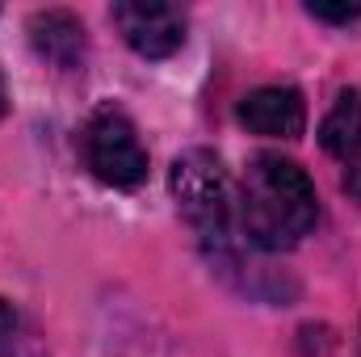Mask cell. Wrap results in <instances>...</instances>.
Instances as JSON below:
<instances>
[{"mask_svg": "<svg viewBox=\"0 0 361 357\" xmlns=\"http://www.w3.org/2000/svg\"><path fill=\"white\" fill-rule=\"evenodd\" d=\"M240 236L257 253H286L302 244L319 223L315 181L302 164L286 160L281 152H257L235 189Z\"/></svg>", "mask_w": 361, "mask_h": 357, "instance_id": "obj_1", "label": "cell"}, {"mask_svg": "<svg viewBox=\"0 0 361 357\" xmlns=\"http://www.w3.org/2000/svg\"><path fill=\"white\" fill-rule=\"evenodd\" d=\"M169 185H173L177 210L193 227V236L206 244V253L231 261L244 236H240V214H235V185L227 177L223 160L206 147H193L173 160Z\"/></svg>", "mask_w": 361, "mask_h": 357, "instance_id": "obj_2", "label": "cell"}, {"mask_svg": "<svg viewBox=\"0 0 361 357\" xmlns=\"http://www.w3.org/2000/svg\"><path fill=\"white\" fill-rule=\"evenodd\" d=\"M80 160L92 177L114 189H135L147 177V147L139 139V126L114 101H101L97 109H89L80 126Z\"/></svg>", "mask_w": 361, "mask_h": 357, "instance_id": "obj_3", "label": "cell"}, {"mask_svg": "<svg viewBox=\"0 0 361 357\" xmlns=\"http://www.w3.org/2000/svg\"><path fill=\"white\" fill-rule=\"evenodd\" d=\"M109 21L126 38V47L143 59H169L185 42V8L156 0H126L109 8Z\"/></svg>", "mask_w": 361, "mask_h": 357, "instance_id": "obj_4", "label": "cell"}, {"mask_svg": "<svg viewBox=\"0 0 361 357\" xmlns=\"http://www.w3.org/2000/svg\"><path fill=\"white\" fill-rule=\"evenodd\" d=\"M240 122L265 139H298L307 131V101L290 85H261L240 101Z\"/></svg>", "mask_w": 361, "mask_h": 357, "instance_id": "obj_5", "label": "cell"}, {"mask_svg": "<svg viewBox=\"0 0 361 357\" xmlns=\"http://www.w3.org/2000/svg\"><path fill=\"white\" fill-rule=\"evenodd\" d=\"M319 147L336 160L341 185L361 198V97L353 89L341 92L328 118L319 122Z\"/></svg>", "mask_w": 361, "mask_h": 357, "instance_id": "obj_6", "label": "cell"}, {"mask_svg": "<svg viewBox=\"0 0 361 357\" xmlns=\"http://www.w3.org/2000/svg\"><path fill=\"white\" fill-rule=\"evenodd\" d=\"M30 42H34V51H38L42 59H51L55 68H68V72L85 63V47H89L80 17L68 13V8L34 13V17H30Z\"/></svg>", "mask_w": 361, "mask_h": 357, "instance_id": "obj_7", "label": "cell"}, {"mask_svg": "<svg viewBox=\"0 0 361 357\" xmlns=\"http://www.w3.org/2000/svg\"><path fill=\"white\" fill-rule=\"evenodd\" d=\"M307 13L315 21H332V25H349L361 17V4H307Z\"/></svg>", "mask_w": 361, "mask_h": 357, "instance_id": "obj_8", "label": "cell"}, {"mask_svg": "<svg viewBox=\"0 0 361 357\" xmlns=\"http://www.w3.org/2000/svg\"><path fill=\"white\" fill-rule=\"evenodd\" d=\"M13 328H17V315H13V307L0 298V349L8 345V337H13Z\"/></svg>", "mask_w": 361, "mask_h": 357, "instance_id": "obj_9", "label": "cell"}, {"mask_svg": "<svg viewBox=\"0 0 361 357\" xmlns=\"http://www.w3.org/2000/svg\"><path fill=\"white\" fill-rule=\"evenodd\" d=\"M8 114V80H4V72H0V118Z\"/></svg>", "mask_w": 361, "mask_h": 357, "instance_id": "obj_10", "label": "cell"}, {"mask_svg": "<svg viewBox=\"0 0 361 357\" xmlns=\"http://www.w3.org/2000/svg\"><path fill=\"white\" fill-rule=\"evenodd\" d=\"M357 357H361V337H357Z\"/></svg>", "mask_w": 361, "mask_h": 357, "instance_id": "obj_11", "label": "cell"}]
</instances>
